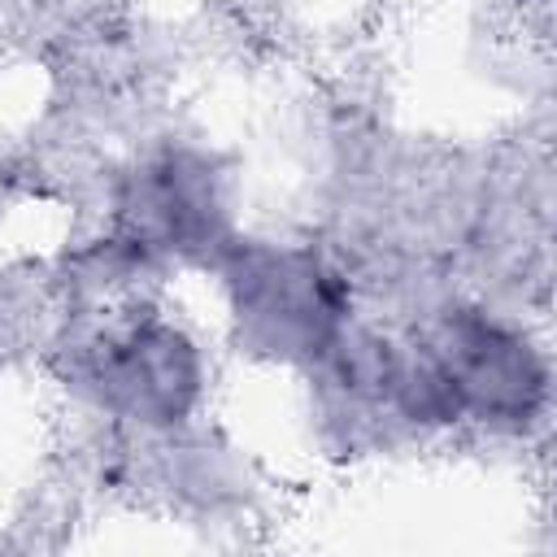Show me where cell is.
<instances>
[{
	"label": "cell",
	"instance_id": "cell-1",
	"mask_svg": "<svg viewBox=\"0 0 557 557\" xmlns=\"http://www.w3.org/2000/svg\"><path fill=\"white\" fill-rule=\"evenodd\" d=\"M44 379L61 413L148 440L213 413L222 348L174 296L100 318H70Z\"/></svg>",
	"mask_w": 557,
	"mask_h": 557
},
{
	"label": "cell",
	"instance_id": "cell-2",
	"mask_svg": "<svg viewBox=\"0 0 557 557\" xmlns=\"http://www.w3.org/2000/svg\"><path fill=\"white\" fill-rule=\"evenodd\" d=\"M292 383L309 457L331 466H370L461 444L457 405L435 361L387 318L357 313Z\"/></svg>",
	"mask_w": 557,
	"mask_h": 557
},
{
	"label": "cell",
	"instance_id": "cell-3",
	"mask_svg": "<svg viewBox=\"0 0 557 557\" xmlns=\"http://www.w3.org/2000/svg\"><path fill=\"white\" fill-rule=\"evenodd\" d=\"M222 357L261 374L309 370L361 313L344 252L309 231L244 226L200 274Z\"/></svg>",
	"mask_w": 557,
	"mask_h": 557
},
{
	"label": "cell",
	"instance_id": "cell-4",
	"mask_svg": "<svg viewBox=\"0 0 557 557\" xmlns=\"http://www.w3.org/2000/svg\"><path fill=\"white\" fill-rule=\"evenodd\" d=\"M405 331L435 361L461 422V444L531 448L553 422V344L535 309L470 287H444Z\"/></svg>",
	"mask_w": 557,
	"mask_h": 557
},
{
	"label": "cell",
	"instance_id": "cell-5",
	"mask_svg": "<svg viewBox=\"0 0 557 557\" xmlns=\"http://www.w3.org/2000/svg\"><path fill=\"white\" fill-rule=\"evenodd\" d=\"M96 218L144 244L178 278H200L248 226L244 165L226 144L165 109L122 152Z\"/></svg>",
	"mask_w": 557,
	"mask_h": 557
},
{
	"label": "cell",
	"instance_id": "cell-6",
	"mask_svg": "<svg viewBox=\"0 0 557 557\" xmlns=\"http://www.w3.org/2000/svg\"><path fill=\"white\" fill-rule=\"evenodd\" d=\"M270 474L248 444H239L213 413L170 435L126 444V500L152 505L174 522L235 527L261 522Z\"/></svg>",
	"mask_w": 557,
	"mask_h": 557
},
{
	"label": "cell",
	"instance_id": "cell-7",
	"mask_svg": "<svg viewBox=\"0 0 557 557\" xmlns=\"http://www.w3.org/2000/svg\"><path fill=\"white\" fill-rule=\"evenodd\" d=\"M48 252L74 318H100L131 305H148L174 296L178 287V274L165 261H157L144 244L100 218L70 222V231Z\"/></svg>",
	"mask_w": 557,
	"mask_h": 557
},
{
	"label": "cell",
	"instance_id": "cell-8",
	"mask_svg": "<svg viewBox=\"0 0 557 557\" xmlns=\"http://www.w3.org/2000/svg\"><path fill=\"white\" fill-rule=\"evenodd\" d=\"M70 318L52 252L0 257V370L44 374Z\"/></svg>",
	"mask_w": 557,
	"mask_h": 557
},
{
	"label": "cell",
	"instance_id": "cell-9",
	"mask_svg": "<svg viewBox=\"0 0 557 557\" xmlns=\"http://www.w3.org/2000/svg\"><path fill=\"white\" fill-rule=\"evenodd\" d=\"M17 200H30L26 170H22V148L0 135V222L13 213Z\"/></svg>",
	"mask_w": 557,
	"mask_h": 557
}]
</instances>
